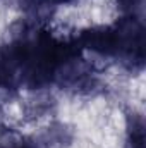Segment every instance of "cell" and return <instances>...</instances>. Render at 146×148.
<instances>
[{
  "label": "cell",
  "instance_id": "1",
  "mask_svg": "<svg viewBox=\"0 0 146 148\" xmlns=\"http://www.w3.org/2000/svg\"><path fill=\"white\" fill-rule=\"evenodd\" d=\"M83 43L100 53H113L119 50L120 41H119V35L112 29H89L83 35Z\"/></svg>",
  "mask_w": 146,
  "mask_h": 148
}]
</instances>
